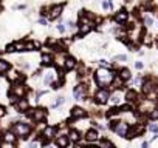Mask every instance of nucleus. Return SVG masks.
<instances>
[{
    "instance_id": "obj_1",
    "label": "nucleus",
    "mask_w": 158,
    "mask_h": 148,
    "mask_svg": "<svg viewBox=\"0 0 158 148\" xmlns=\"http://www.w3.org/2000/svg\"><path fill=\"white\" fill-rule=\"evenodd\" d=\"M95 79H96V82H98V85H101V86L110 85L112 82H113V73H112L108 68H101V69L96 71Z\"/></svg>"
},
{
    "instance_id": "obj_2",
    "label": "nucleus",
    "mask_w": 158,
    "mask_h": 148,
    "mask_svg": "<svg viewBox=\"0 0 158 148\" xmlns=\"http://www.w3.org/2000/svg\"><path fill=\"white\" fill-rule=\"evenodd\" d=\"M11 131H13L16 136H26V134H28L30 131H31V128H30V125L19 122V123H14V125H13Z\"/></svg>"
},
{
    "instance_id": "obj_3",
    "label": "nucleus",
    "mask_w": 158,
    "mask_h": 148,
    "mask_svg": "<svg viewBox=\"0 0 158 148\" xmlns=\"http://www.w3.org/2000/svg\"><path fill=\"white\" fill-rule=\"evenodd\" d=\"M30 116L36 120V122H42L43 119L47 117V113H45V109H33V111H30Z\"/></svg>"
},
{
    "instance_id": "obj_4",
    "label": "nucleus",
    "mask_w": 158,
    "mask_h": 148,
    "mask_svg": "<svg viewBox=\"0 0 158 148\" xmlns=\"http://www.w3.org/2000/svg\"><path fill=\"white\" fill-rule=\"evenodd\" d=\"M96 102L98 103H106L107 100H108V91L107 90H99L96 93Z\"/></svg>"
},
{
    "instance_id": "obj_5",
    "label": "nucleus",
    "mask_w": 158,
    "mask_h": 148,
    "mask_svg": "<svg viewBox=\"0 0 158 148\" xmlns=\"http://www.w3.org/2000/svg\"><path fill=\"white\" fill-rule=\"evenodd\" d=\"M85 91H87L85 85H78V86H74L73 94H74V97L78 99V100H84V93Z\"/></svg>"
},
{
    "instance_id": "obj_6",
    "label": "nucleus",
    "mask_w": 158,
    "mask_h": 148,
    "mask_svg": "<svg viewBox=\"0 0 158 148\" xmlns=\"http://www.w3.org/2000/svg\"><path fill=\"white\" fill-rule=\"evenodd\" d=\"M127 130H129V127H127V123L126 122H119V123H116V128H115V131L121 136V137H124L126 136V133H127Z\"/></svg>"
},
{
    "instance_id": "obj_7",
    "label": "nucleus",
    "mask_w": 158,
    "mask_h": 148,
    "mask_svg": "<svg viewBox=\"0 0 158 148\" xmlns=\"http://www.w3.org/2000/svg\"><path fill=\"white\" fill-rule=\"evenodd\" d=\"M62 13V5H56V6H53L50 9V14H48V17L50 19H57L59 15Z\"/></svg>"
},
{
    "instance_id": "obj_8",
    "label": "nucleus",
    "mask_w": 158,
    "mask_h": 148,
    "mask_svg": "<svg viewBox=\"0 0 158 148\" xmlns=\"http://www.w3.org/2000/svg\"><path fill=\"white\" fill-rule=\"evenodd\" d=\"M140 133H143V127H140V125H135V127H132V128L127 130L126 136H129V137H135V136L140 134Z\"/></svg>"
},
{
    "instance_id": "obj_9",
    "label": "nucleus",
    "mask_w": 158,
    "mask_h": 148,
    "mask_svg": "<svg viewBox=\"0 0 158 148\" xmlns=\"http://www.w3.org/2000/svg\"><path fill=\"white\" fill-rule=\"evenodd\" d=\"M127 19H129V13H126V11H119L118 14H115L116 23H124V22H127Z\"/></svg>"
},
{
    "instance_id": "obj_10",
    "label": "nucleus",
    "mask_w": 158,
    "mask_h": 148,
    "mask_svg": "<svg viewBox=\"0 0 158 148\" xmlns=\"http://www.w3.org/2000/svg\"><path fill=\"white\" fill-rule=\"evenodd\" d=\"M16 108H17L19 111H26V109H28V100H25V99L17 100L16 102Z\"/></svg>"
},
{
    "instance_id": "obj_11",
    "label": "nucleus",
    "mask_w": 158,
    "mask_h": 148,
    "mask_svg": "<svg viewBox=\"0 0 158 148\" xmlns=\"http://www.w3.org/2000/svg\"><path fill=\"white\" fill-rule=\"evenodd\" d=\"M121 100H123V93H121V91H116L115 94L110 97V102L113 103V105H119V103H121Z\"/></svg>"
},
{
    "instance_id": "obj_12",
    "label": "nucleus",
    "mask_w": 158,
    "mask_h": 148,
    "mask_svg": "<svg viewBox=\"0 0 158 148\" xmlns=\"http://www.w3.org/2000/svg\"><path fill=\"white\" fill-rule=\"evenodd\" d=\"M11 93H13L14 96H17V97H22V96L25 94V86L23 85H16Z\"/></svg>"
},
{
    "instance_id": "obj_13",
    "label": "nucleus",
    "mask_w": 158,
    "mask_h": 148,
    "mask_svg": "<svg viewBox=\"0 0 158 148\" xmlns=\"http://www.w3.org/2000/svg\"><path fill=\"white\" fill-rule=\"evenodd\" d=\"M84 116H87V113L84 111V109L82 108H78V107H76V108H73L72 109V117H84Z\"/></svg>"
},
{
    "instance_id": "obj_14",
    "label": "nucleus",
    "mask_w": 158,
    "mask_h": 148,
    "mask_svg": "<svg viewBox=\"0 0 158 148\" xmlns=\"http://www.w3.org/2000/svg\"><path fill=\"white\" fill-rule=\"evenodd\" d=\"M64 67L67 68V69H73L76 67V60L73 57H67L65 59V63H64Z\"/></svg>"
},
{
    "instance_id": "obj_15",
    "label": "nucleus",
    "mask_w": 158,
    "mask_h": 148,
    "mask_svg": "<svg viewBox=\"0 0 158 148\" xmlns=\"http://www.w3.org/2000/svg\"><path fill=\"white\" fill-rule=\"evenodd\" d=\"M54 134H56V128H53V127H47L43 130V136H45L47 139H51Z\"/></svg>"
},
{
    "instance_id": "obj_16",
    "label": "nucleus",
    "mask_w": 158,
    "mask_h": 148,
    "mask_svg": "<svg viewBox=\"0 0 158 148\" xmlns=\"http://www.w3.org/2000/svg\"><path fill=\"white\" fill-rule=\"evenodd\" d=\"M137 97H138V94H137V91H133V90H129L126 93V100H129V102H135Z\"/></svg>"
},
{
    "instance_id": "obj_17",
    "label": "nucleus",
    "mask_w": 158,
    "mask_h": 148,
    "mask_svg": "<svg viewBox=\"0 0 158 148\" xmlns=\"http://www.w3.org/2000/svg\"><path fill=\"white\" fill-rule=\"evenodd\" d=\"M85 139L89 140V142H95L96 139H98V133L95 130H89L87 131V136H85Z\"/></svg>"
},
{
    "instance_id": "obj_18",
    "label": "nucleus",
    "mask_w": 158,
    "mask_h": 148,
    "mask_svg": "<svg viewBox=\"0 0 158 148\" xmlns=\"http://www.w3.org/2000/svg\"><path fill=\"white\" fill-rule=\"evenodd\" d=\"M56 144H57L59 147H67V145H68V139L65 137V136H57Z\"/></svg>"
},
{
    "instance_id": "obj_19",
    "label": "nucleus",
    "mask_w": 158,
    "mask_h": 148,
    "mask_svg": "<svg viewBox=\"0 0 158 148\" xmlns=\"http://www.w3.org/2000/svg\"><path fill=\"white\" fill-rule=\"evenodd\" d=\"M119 77H121L123 80H129L130 79V71L127 68H123L121 71H119Z\"/></svg>"
},
{
    "instance_id": "obj_20",
    "label": "nucleus",
    "mask_w": 158,
    "mask_h": 148,
    "mask_svg": "<svg viewBox=\"0 0 158 148\" xmlns=\"http://www.w3.org/2000/svg\"><path fill=\"white\" fill-rule=\"evenodd\" d=\"M90 29H91V23H82L79 26V32H81V34H87Z\"/></svg>"
},
{
    "instance_id": "obj_21",
    "label": "nucleus",
    "mask_w": 158,
    "mask_h": 148,
    "mask_svg": "<svg viewBox=\"0 0 158 148\" xmlns=\"http://www.w3.org/2000/svg\"><path fill=\"white\" fill-rule=\"evenodd\" d=\"M8 69H9V63L6 62V60H0V74L6 73Z\"/></svg>"
},
{
    "instance_id": "obj_22",
    "label": "nucleus",
    "mask_w": 158,
    "mask_h": 148,
    "mask_svg": "<svg viewBox=\"0 0 158 148\" xmlns=\"http://www.w3.org/2000/svg\"><path fill=\"white\" fill-rule=\"evenodd\" d=\"M154 90H155V88H154V83H152L150 80H147V82L144 83V88H143V91L146 93V94H149V93H150V91H154Z\"/></svg>"
},
{
    "instance_id": "obj_23",
    "label": "nucleus",
    "mask_w": 158,
    "mask_h": 148,
    "mask_svg": "<svg viewBox=\"0 0 158 148\" xmlns=\"http://www.w3.org/2000/svg\"><path fill=\"white\" fill-rule=\"evenodd\" d=\"M3 140L11 142V144H14V142H16V134L13 133V131H11V133H6V134L3 136Z\"/></svg>"
},
{
    "instance_id": "obj_24",
    "label": "nucleus",
    "mask_w": 158,
    "mask_h": 148,
    "mask_svg": "<svg viewBox=\"0 0 158 148\" xmlns=\"http://www.w3.org/2000/svg\"><path fill=\"white\" fill-rule=\"evenodd\" d=\"M79 137H81V136H79V133H78V131H72V133H70V140H73V142H78L79 140Z\"/></svg>"
},
{
    "instance_id": "obj_25",
    "label": "nucleus",
    "mask_w": 158,
    "mask_h": 148,
    "mask_svg": "<svg viewBox=\"0 0 158 148\" xmlns=\"http://www.w3.org/2000/svg\"><path fill=\"white\" fill-rule=\"evenodd\" d=\"M56 63L59 65V67H64V63H65V57H64V54H59V56L56 57Z\"/></svg>"
},
{
    "instance_id": "obj_26",
    "label": "nucleus",
    "mask_w": 158,
    "mask_h": 148,
    "mask_svg": "<svg viewBox=\"0 0 158 148\" xmlns=\"http://www.w3.org/2000/svg\"><path fill=\"white\" fill-rule=\"evenodd\" d=\"M42 63H43V65H50V63H51V56H48V54H43V56H42Z\"/></svg>"
},
{
    "instance_id": "obj_27",
    "label": "nucleus",
    "mask_w": 158,
    "mask_h": 148,
    "mask_svg": "<svg viewBox=\"0 0 158 148\" xmlns=\"http://www.w3.org/2000/svg\"><path fill=\"white\" fill-rule=\"evenodd\" d=\"M149 117L150 119H158V108L150 109V111H149Z\"/></svg>"
},
{
    "instance_id": "obj_28",
    "label": "nucleus",
    "mask_w": 158,
    "mask_h": 148,
    "mask_svg": "<svg viewBox=\"0 0 158 148\" xmlns=\"http://www.w3.org/2000/svg\"><path fill=\"white\" fill-rule=\"evenodd\" d=\"M144 23L147 26H152V25H154V19L149 17V15H146V17H144Z\"/></svg>"
},
{
    "instance_id": "obj_29",
    "label": "nucleus",
    "mask_w": 158,
    "mask_h": 148,
    "mask_svg": "<svg viewBox=\"0 0 158 148\" xmlns=\"http://www.w3.org/2000/svg\"><path fill=\"white\" fill-rule=\"evenodd\" d=\"M113 60H115V62H123V60H127V56H124V54H121V56H115Z\"/></svg>"
},
{
    "instance_id": "obj_30",
    "label": "nucleus",
    "mask_w": 158,
    "mask_h": 148,
    "mask_svg": "<svg viewBox=\"0 0 158 148\" xmlns=\"http://www.w3.org/2000/svg\"><path fill=\"white\" fill-rule=\"evenodd\" d=\"M51 82H53V73H48L45 77V83H51Z\"/></svg>"
},
{
    "instance_id": "obj_31",
    "label": "nucleus",
    "mask_w": 158,
    "mask_h": 148,
    "mask_svg": "<svg viewBox=\"0 0 158 148\" xmlns=\"http://www.w3.org/2000/svg\"><path fill=\"white\" fill-rule=\"evenodd\" d=\"M101 147H113V144L108 140H101Z\"/></svg>"
},
{
    "instance_id": "obj_32",
    "label": "nucleus",
    "mask_w": 158,
    "mask_h": 148,
    "mask_svg": "<svg viewBox=\"0 0 158 148\" xmlns=\"http://www.w3.org/2000/svg\"><path fill=\"white\" fill-rule=\"evenodd\" d=\"M61 103H64V97H57V100H56V103H54V108H56V107H59V105H61Z\"/></svg>"
},
{
    "instance_id": "obj_33",
    "label": "nucleus",
    "mask_w": 158,
    "mask_h": 148,
    "mask_svg": "<svg viewBox=\"0 0 158 148\" xmlns=\"http://www.w3.org/2000/svg\"><path fill=\"white\" fill-rule=\"evenodd\" d=\"M6 51H8V53H14V51H16V46H14V45H8V46H6Z\"/></svg>"
},
{
    "instance_id": "obj_34",
    "label": "nucleus",
    "mask_w": 158,
    "mask_h": 148,
    "mask_svg": "<svg viewBox=\"0 0 158 148\" xmlns=\"http://www.w3.org/2000/svg\"><path fill=\"white\" fill-rule=\"evenodd\" d=\"M149 130L154 131V133H157V131H158V125H149Z\"/></svg>"
},
{
    "instance_id": "obj_35",
    "label": "nucleus",
    "mask_w": 158,
    "mask_h": 148,
    "mask_svg": "<svg viewBox=\"0 0 158 148\" xmlns=\"http://www.w3.org/2000/svg\"><path fill=\"white\" fill-rule=\"evenodd\" d=\"M57 29L61 31V32H65V26L64 25H57Z\"/></svg>"
},
{
    "instance_id": "obj_36",
    "label": "nucleus",
    "mask_w": 158,
    "mask_h": 148,
    "mask_svg": "<svg viewBox=\"0 0 158 148\" xmlns=\"http://www.w3.org/2000/svg\"><path fill=\"white\" fill-rule=\"evenodd\" d=\"M108 6H110V3H108V2H102V8H104V9H107Z\"/></svg>"
},
{
    "instance_id": "obj_37",
    "label": "nucleus",
    "mask_w": 158,
    "mask_h": 148,
    "mask_svg": "<svg viewBox=\"0 0 158 148\" xmlns=\"http://www.w3.org/2000/svg\"><path fill=\"white\" fill-rule=\"evenodd\" d=\"M135 67H137V69H141V68H143V63H141V62H137V63H135Z\"/></svg>"
},
{
    "instance_id": "obj_38",
    "label": "nucleus",
    "mask_w": 158,
    "mask_h": 148,
    "mask_svg": "<svg viewBox=\"0 0 158 148\" xmlns=\"http://www.w3.org/2000/svg\"><path fill=\"white\" fill-rule=\"evenodd\" d=\"M2 116H5V108L0 107V117H2Z\"/></svg>"
},
{
    "instance_id": "obj_39",
    "label": "nucleus",
    "mask_w": 158,
    "mask_h": 148,
    "mask_svg": "<svg viewBox=\"0 0 158 148\" xmlns=\"http://www.w3.org/2000/svg\"><path fill=\"white\" fill-rule=\"evenodd\" d=\"M39 23H40V25H47V20H45V19H40Z\"/></svg>"
}]
</instances>
